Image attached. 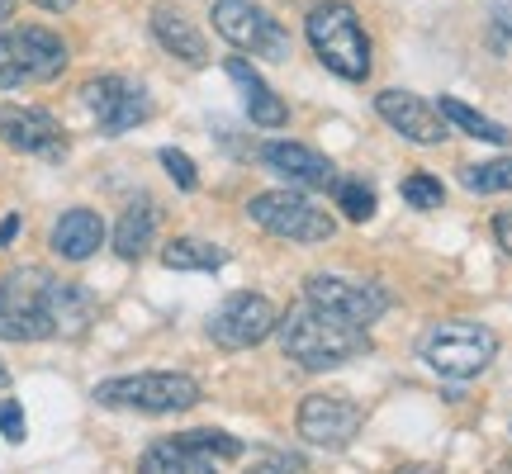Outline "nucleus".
<instances>
[{"mask_svg": "<svg viewBox=\"0 0 512 474\" xmlns=\"http://www.w3.org/2000/svg\"><path fill=\"white\" fill-rule=\"evenodd\" d=\"M10 10H15V0H0V24L10 19Z\"/></svg>", "mask_w": 512, "mask_h": 474, "instance_id": "33", "label": "nucleus"}, {"mask_svg": "<svg viewBox=\"0 0 512 474\" xmlns=\"http://www.w3.org/2000/svg\"><path fill=\"white\" fill-rule=\"evenodd\" d=\"M38 10H53V15H62V10H72L76 0H34Z\"/></svg>", "mask_w": 512, "mask_h": 474, "instance_id": "32", "label": "nucleus"}, {"mask_svg": "<svg viewBox=\"0 0 512 474\" xmlns=\"http://www.w3.org/2000/svg\"><path fill=\"white\" fill-rule=\"evenodd\" d=\"M24 432H29V427H24V408H19L15 399H5V403H0V437H5V441H24Z\"/></svg>", "mask_w": 512, "mask_h": 474, "instance_id": "29", "label": "nucleus"}, {"mask_svg": "<svg viewBox=\"0 0 512 474\" xmlns=\"http://www.w3.org/2000/svg\"><path fill=\"white\" fill-rule=\"evenodd\" d=\"M304 299L318 304L323 313L342 318V323H356V328H370L389 313V294L384 285H370V280H351V275H328L318 271L304 280Z\"/></svg>", "mask_w": 512, "mask_h": 474, "instance_id": "9", "label": "nucleus"}, {"mask_svg": "<svg viewBox=\"0 0 512 474\" xmlns=\"http://www.w3.org/2000/svg\"><path fill=\"white\" fill-rule=\"evenodd\" d=\"M81 105L91 110V119L100 124V133H128V128H138L152 119V100L138 81H128V76H95L81 86Z\"/></svg>", "mask_w": 512, "mask_h": 474, "instance_id": "11", "label": "nucleus"}, {"mask_svg": "<svg viewBox=\"0 0 512 474\" xmlns=\"http://www.w3.org/2000/svg\"><path fill=\"white\" fill-rule=\"evenodd\" d=\"M162 261L171 271H219L228 252L214 247V242H200V237H176V242H166Z\"/></svg>", "mask_w": 512, "mask_h": 474, "instance_id": "22", "label": "nucleus"}, {"mask_svg": "<svg viewBox=\"0 0 512 474\" xmlns=\"http://www.w3.org/2000/svg\"><path fill=\"white\" fill-rule=\"evenodd\" d=\"M437 110H441V119H446V124H456L460 133H470V138H479V143H512L508 128L494 124L489 114L470 110V105H465V100H456V95H441Z\"/></svg>", "mask_w": 512, "mask_h": 474, "instance_id": "21", "label": "nucleus"}, {"mask_svg": "<svg viewBox=\"0 0 512 474\" xmlns=\"http://www.w3.org/2000/svg\"><path fill=\"white\" fill-rule=\"evenodd\" d=\"M214 29H219V38L233 43L238 53L290 62V34H285L261 5H252V0H214Z\"/></svg>", "mask_w": 512, "mask_h": 474, "instance_id": "8", "label": "nucleus"}, {"mask_svg": "<svg viewBox=\"0 0 512 474\" xmlns=\"http://www.w3.org/2000/svg\"><path fill=\"white\" fill-rule=\"evenodd\" d=\"M223 72L233 76V86L242 91V100H247V119H252V124H261V128H285L290 124V105L261 81V72H256L247 57H228Z\"/></svg>", "mask_w": 512, "mask_h": 474, "instance_id": "16", "label": "nucleus"}, {"mask_svg": "<svg viewBox=\"0 0 512 474\" xmlns=\"http://www.w3.org/2000/svg\"><path fill=\"white\" fill-rule=\"evenodd\" d=\"M100 242H105V219L95 209H67L53 223V252L62 261H91Z\"/></svg>", "mask_w": 512, "mask_h": 474, "instance_id": "17", "label": "nucleus"}, {"mask_svg": "<svg viewBox=\"0 0 512 474\" xmlns=\"http://www.w3.org/2000/svg\"><path fill=\"white\" fill-rule=\"evenodd\" d=\"M375 114H380L399 138H408V143H418V147L446 143V119H441V110L413 91H380L375 95Z\"/></svg>", "mask_w": 512, "mask_h": 474, "instance_id": "14", "label": "nucleus"}, {"mask_svg": "<svg viewBox=\"0 0 512 474\" xmlns=\"http://www.w3.org/2000/svg\"><path fill=\"white\" fill-rule=\"evenodd\" d=\"M275 323H280V313H275L271 299L242 290V294H228L219 309L209 313L204 332H209V342L223 351H247V347H261L275 332Z\"/></svg>", "mask_w": 512, "mask_h": 474, "instance_id": "10", "label": "nucleus"}, {"mask_svg": "<svg viewBox=\"0 0 512 474\" xmlns=\"http://www.w3.org/2000/svg\"><path fill=\"white\" fill-rule=\"evenodd\" d=\"M418 356L441 380H475L484 375L498 356V337L479 323H437V328L422 332Z\"/></svg>", "mask_w": 512, "mask_h": 474, "instance_id": "5", "label": "nucleus"}, {"mask_svg": "<svg viewBox=\"0 0 512 474\" xmlns=\"http://www.w3.org/2000/svg\"><path fill=\"white\" fill-rule=\"evenodd\" d=\"M494 242H498V247H503V252L512 256V209H503V214H498V219H494Z\"/></svg>", "mask_w": 512, "mask_h": 474, "instance_id": "30", "label": "nucleus"}, {"mask_svg": "<svg viewBox=\"0 0 512 474\" xmlns=\"http://www.w3.org/2000/svg\"><path fill=\"white\" fill-rule=\"evenodd\" d=\"M261 162L271 166L275 176H285L290 185H304V190H328L337 181V166L323 152H313L304 143H285V138L261 147Z\"/></svg>", "mask_w": 512, "mask_h": 474, "instance_id": "15", "label": "nucleus"}, {"mask_svg": "<svg viewBox=\"0 0 512 474\" xmlns=\"http://www.w3.org/2000/svg\"><path fill=\"white\" fill-rule=\"evenodd\" d=\"M19 223H24L19 214H5V223H0V247H10V242L19 237Z\"/></svg>", "mask_w": 512, "mask_h": 474, "instance_id": "31", "label": "nucleus"}, {"mask_svg": "<svg viewBox=\"0 0 512 474\" xmlns=\"http://www.w3.org/2000/svg\"><path fill=\"white\" fill-rule=\"evenodd\" d=\"M332 190H337V209H342V219H351V223L375 219V190H370V181L347 176V181H332Z\"/></svg>", "mask_w": 512, "mask_h": 474, "instance_id": "24", "label": "nucleus"}, {"mask_svg": "<svg viewBox=\"0 0 512 474\" xmlns=\"http://www.w3.org/2000/svg\"><path fill=\"white\" fill-rule=\"evenodd\" d=\"M5 384H10V370H5V365H0V389H5Z\"/></svg>", "mask_w": 512, "mask_h": 474, "instance_id": "34", "label": "nucleus"}, {"mask_svg": "<svg viewBox=\"0 0 512 474\" xmlns=\"http://www.w3.org/2000/svg\"><path fill=\"white\" fill-rule=\"evenodd\" d=\"M275 337H280V351H285L299 370H337V365H347L370 351L366 328L332 318V313H323L318 304H309V299L275 323Z\"/></svg>", "mask_w": 512, "mask_h": 474, "instance_id": "2", "label": "nucleus"}, {"mask_svg": "<svg viewBox=\"0 0 512 474\" xmlns=\"http://www.w3.org/2000/svg\"><path fill=\"white\" fill-rule=\"evenodd\" d=\"M95 318V299L81 285H62L38 266H19L0 280V337L5 342H43V337H81Z\"/></svg>", "mask_w": 512, "mask_h": 474, "instance_id": "1", "label": "nucleus"}, {"mask_svg": "<svg viewBox=\"0 0 512 474\" xmlns=\"http://www.w3.org/2000/svg\"><path fill=\"white\" fill-rule=\"evenodd\" d=\"M95 403L100 408H119V413H185L200 403V384L181 375V370H138V375H119V380L95 384Z\"/></svg>", "mask_w": 512, "mask_h": 474, "instance_id": "4", "label": "nucleus"}, {"mask_svg": "<svg viewBox=\"0 0 512 474\" xmlns=\"http://www.w3.org/2000/svg\"><path fill=\"white\" fill-rule=\"evenodd\" d=\"M157 219H162V209L147 200V195H138V200H133L124 214H119V223H114V252L124 256V261H138V256H147L152 237H157Z\"/></svg>", "mask_w": 512, "mask_h": 474, "instance_id": "19", "label": "nucleus"}, {"mask_svg": "<svg viewBox=\"0 0 512 474\" xmlns=\"http://www.w3.org/2000/svg\"><path fill=\"white\" fill-rule=\"evenodd\" d=\"M176 441H185L190 451H200L209 460H238L242 456V441L228 437V432H214V427H200V432H181Z\"/></svg>", "mask_w": 512, "mask_h": 474, "instance_id": "25", "label": "nucleus"}, {"mask_svg": "<svg viewBox=\"0 0 512 474\" xmlns=\"http://www.w3.org/2000/svg\"><path fill=\"white\" fill-rule=\"evenodd\" d=\"M0 143L24 157H67V133L48 110L38 105H0Z\"/></svg>", "mask_w": 512, "mask_h": 474, "instance_id": "13", "label": "nucleus"}, {"mask_svg": "<svg viewBox=\"0 0 512 474\" xmlns=\"http://www.w3.org/2000/svg\"><path fill=\"white\" fill-rule=\"evenodd\" d=\"M157 162L166 166V176H171V181L181 185L185 195H190V190L200 185V171H195V162H190L185 152H176V147H162V152H157Z\"/></svg>", "mask_w": 512, "mask_h": 474, "instance_id": "28", "label": "nucleus"}, {"mask_svg": "<svg viewBox=\"0 0 512 474\" xmlns=\"http://www.w3.org/2000/svg\"><path fill=\"white\" fill-rule=\"evenodd\" d=\"M138 474H219V470H214V460L200 456V451H190L185 441L166 437V441H152L143 451Z\"/></svg>", "mask_w": 512, "mask_h": 474, "instance_id": "20", "label": "nucleus"}, {"mask_svg": "<svg viewBox=\"0 0 512 474\" xmlns=\"http://www.w3.org/2000/svg\"><path fill=\"white\" fill-rule=\"evenodd\" d=\"M247 474H309V465H304V456H294V451H261L247 465Z\"/></svg>", "mask_w": 512, "mask_h": 474, "instance_id": "27", "label": "nucleus"}, {"mask_svg": "<svg viewBox=\"0 0 512 474\" xmlns=\"http://www.w3.org/2000/svg\"><path fill=\"white\" fill-rule=\"evenodd\" d=\"M399 195H403V204H413V209H441V204H446V185H441L437 176H427V171H413V176L399 181Z\"/></svg>", "mask_w": 512, "mask_h": 474, "instance_id": "26", "label": "nucleus"}, {"mask_svg": "<svg viewBox=\"0 0 512 474\" xmlns=\"http://www.w3.org/2000/svg\"><path fill=\"white\" fill-rule=\"evenodd\" d=\"M361 408L342 394H309V399L299 403V437L309 441V446H323V451H347L351 441L361 437Z\"/></svg>", "mask_w": 512, "mask_h": 474, "instance_id": "12", "label": "nucleus"}, {"mask_svg": "<svg viewBox=\"0 0 512 474\" xmlns=\"http://www.w3.org/2000/svg\"><path fill=\"white\" fill-rule=\"evenodd\" d=\"M304 34H309V48L318 53V62L342 81H366L370 76V38L361 29V15L347 0L313 5L309 19H304Z\"/></svg>", "mask_w": 512, "mask_h": 474, "instance_id": "3", "label": "nucleus"}, {"mask_svg": "<svg viewBox=\"0 0 512 474\" xmlns=\"http://www.w3.org/2000/svg\"><path fill=\"white\" fill-rule=\"evenodd\" d=\"M152 38H157L176 62H190V67H204V62H209L204 34L181 15V10H171V5H157V10H152Z\"/></svg>", "mask_w": 512, "mask_h": 474, "instance_id": "18", "label": "nucleus"}, {"mask_svg": "<svg viewBox=\"0 0 512 474\" xmlns=\"http://www.w3.org/2000/svg\"><path fill=\"white\" fill-rule=\"evenodd\" d=\"M62 67H67V43L53 29L24 24V29H5L0 34V91L57 81Z\"/></svg>", "mask_w": 512, "mask_h": 474, "instance_id": "6", "label": "nucleus"}, {"mask_svg": "<svg viewBox=\"0 0 512 474\" xmlns=\"http://www.w3.org/2000/svg\"><path fill=\"white\" fill-rule=\"evenodd\" d=\"M247 219H256V228H266L271 237L285 242H328L337 233V219H328V209H318L313 200L294 195V190H266L247 204Z\"/></svg>", "mask_w": 512, "mask_h": 474, "instance_id": "7", "label": "nucleus"}, {"mask_svg": "<svg viewBox=\"0 0 512 474\" xmlns=\"http://www.w3.org/2000/svg\"><path fill=\"white\" fill-rule=\"evenodd\" d=\"M460 181H465L470 195H503V190H512V157H494V162L465 166Z\"/></svg>", "mask_w": 512, "mask_h": 474, "instance_id": "23", "label": "nucleus"}]
</instances>
